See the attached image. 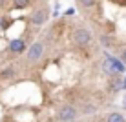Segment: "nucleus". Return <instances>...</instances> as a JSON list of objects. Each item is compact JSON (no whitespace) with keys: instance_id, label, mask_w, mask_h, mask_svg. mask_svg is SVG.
I'll return each instance as SVG.
<instances>
[{"instance_id":"1","label":"nucleus","mask_w":126,"mask_h":122,"mask_svg":"<svg viewBox=\"0 0 126 122\" xmlns=\"http://www.w3.org/2000/svg\"><path fill=\"white\" fill-rule=\"evenodd\" d=\"M44 51H46V42L44 40H35L28 46V51H26V56L22 60L24 66H35V64H40L42 56H44Z\"/></svg>"},{"instance_id":"2","label":"nucleus","mask_w":126,"mask_h":122,"mask_svg":"<svg viewBox=\"0 0 126 122\" xmlns=\"http://www.w3.org/2000/svg\"><path fill=\"white\" fill-rule=\"evenodd\" d=\"M29 24L33 26V27H40V26H44L47 22V18H49V7H47V4H42V6H35V9L29 13Z\"/></svg>"},{"instance_id":"3","label":"nucleus","mask_w":126,"mask_h":122,"mask_svg":"<svg viewBox=\"0 0 126 122\" xmlns=\"http://www.w3.org/2000/svg\"><path fill=\"white\" fill-rule=\"evenodd\" d=\"M73 42L75 46H80V47H86L92 44V31L84 26H77L73 29Z\"/></svg>"},{"instance_id":"4","label":"nucleus","mask_w":126,"mask_h":122,"mask_svg":"<svg viewBox=\"0 0 126 122\" xmlns=\"http://www.w3.org/2000/svg\"><path fill=\"white\" fill-rule=\"evenodd\" d=\"M77 117H79V109L73 104H66V106L59 108V111H57V120L59 122H69V120H75Z\"/></svg>"},{"instance_id":"5","label":"nucleus","mask_w":126,"mask_h":122,"mask_svg":"<svg viewBox=\"0 0 126 122\" xmlns=\"http://www.w3.org/2000/svg\"><path fill=\"white\" fill-rule=\"evenodd\" d=\"M9 2H11V9L13 11H22V9L31 6L33 0H9Z\"/></svg>"},{"instance_id":"6","label":"nucleus","mask_w":126,"mask_h":122,"mask_svg":"<svg viewBox=\"0 0 126 122\" xmlns=\"http://www.w3.org/2000/svg\"><path fill=\"white\" fill-rule=\"evenodd\" d=\"M75 2H77V7H79L80 11H90V9H93V7L97 6L99 0H75Z\"/></svg>"},{"instance_id":"7","label":"nucleus","mask_w":126,"mask_h":122,"mask_svg":"<svg viewBox=\"0 0 126 122\" xmlns=\"http://www.w3.org/2000/svg\"><path fill=\"white\" fill-rule=\"evenodd\" d=\"M106 122H126V119L123 115H121V113H110V115L106 117Z\"/></svg>"},{"instance_id":"8","label":"nucleus","mask_w":126,"mask_h":122,"mask_svg":"<svg viewBox=\"0 0 126 122\" xmlns=\"http://www.w3.org/2000/svg\"><path fill=\"white\" fill-rule=\"evenodd\" d=\"M99 40H101V44H102L104 47H111V46H113V38L106 37V35H101V37H99Z\"/></svg>"},{"instance_id":"9","label":"nucleus","mask_w":126,"mask_h":122,"mask_svg":"<svg viewBox=\"0 0 126 122\" xmlns=\"http://www.w3.org/2000/svg\"><path fill=\"white\" fill-rule=\"evenodd\" d=\"M95 111H97V106H92V104H84V106H82V113H86V115L95 113Z\"/></svg>"},{"instance_id":"10","label":"nucleus","mask_w":126,"mask_h":122,"mask_svg":"<svg viewBox=\"0 0 126 122\" xmlns=\"http://www.w3.org/2000/svg\"><path fill=\"white\" fill-rule=\"evenodd\" d=\"M121 60H123V64L126 66V49L123 51V53H121Z\"/></svg>"},{"instance_id":"11","label":"nucleus","mask_w":126,"mask_h":122,"mask_svg":"<svg viewBox=\"0 0 126 122\" xmlns=\"http://www.w3.org/2000/svg\"><path fill=\"white\" fill-rule=\"evenodd\" d=\"M73 13H75V9H66V13H64V15H66V16H71Z\"/></svg>"},{"instance_id":"12","label":"nucleus","mask_w":126,"mask_h":122,"mask_svg":"<svg viewBox=\"0 0 126 122\" xmlns=\"http://www.w3.org/2000/svg\"><path fill=\"white\" fill-rule=\"evenodd\" d=\"M123 109L126 111V95H124V97H123Z\"/></svg>"},{"instance_id":"13","label":"nucleus","mask_w":126,"mask_h":122,"mask_svg":"<svg viewBox=\"0 0 126 122\" xmlns=\"http://www.w3.org/2000/svg\"><path fill=\"white\" fill-rule=\"evenodd\" d=\"M123 89H126V75H124V78H123Z\"/></svg>"},{"instance_id":"14","label":"nucleus","mask_w":126,"mask_h":122,"mask_svg":"<svg viewBox=\"0 0 126 122\" xmlns=\"http://www.w3.org/2000/svg\"><path fill=\"white\" fill-rule=\"evenodd\" d=\"M69 122H79V120H69Z\"/></svg>"}]
</instances>
